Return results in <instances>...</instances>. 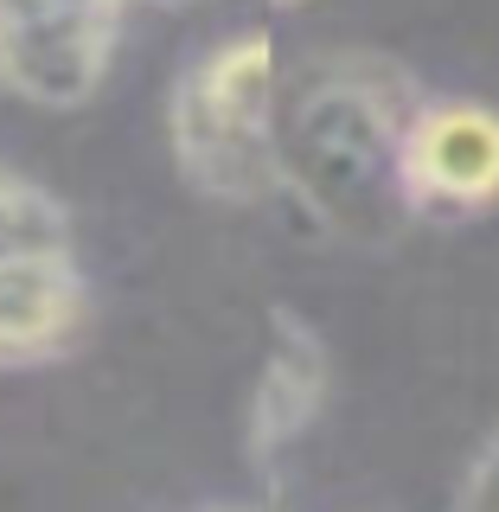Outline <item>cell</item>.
Wrapping results in <instances>:
<instances>
[{"instance_id":"cell-2","label":"cell","mask_w":499,"mask_h":512,"mask_svg":"<svg viewBox=\"0 0 499 512\" xmlns=\"http://www.w3.org/2000/svg\"><path fill=\"white\" fill-rule=\"evenodd\" d=\"M167 141L180 180L218 205H263L282 186L276 154V45L269 32H231L218 39L167 103Z\"/></svg>"},{"instance_id":"cell-9","label":"cell","mask_w":499,"mask_h":512,"mask_svg":"<svg viewBox=\"0 0 499 512\" xmlns=\"http://www.w3.org/2000/svg\"><path fill=\"white\" fill-rule=\"evenodd\" d=\"M148 7H167L173 13V7H192V0H148Z\"/></svg>"},{"instance_id":"cell-8","label":"cell","mask_w":499,"mask_h":512,"mask_svg":"<svg viewBox=\"0 0 499 512\" xmlns=\"http://www.w3.org/2000/svg\"><path fill=\"white\" fill-rule=\"evenodd\" d=\"M461 506L468 512H499V429H493V442L474 455V474L461 480Z\"/></svg>"},{"instance_id":"cell-3","label":"cell","mask_w":499,"mask_h":512,"mask_svg":"<svg viewBox=\"0 0 499 512\" xmlns=\"http://www.w3.org/2000/svg\"><path fill=\"white\" fill-rule=\"evenodd\" d=\"M128 0H0V90L84 109L109 77Z\"/></svg>"},{"instance_id":"cell-7","label":"cell","mask_w":499,"mask_h":512,"mask_svg":"<svg viewBox=\"0 0 499 512\" xmlns=\"http://www.w3.org/2000/svg\"><path fill=\"white\" fill-rule=\"evenodd\" d=\"M39 250H71V218H64L58 192L0 167V263L39 256Z\"/></svg>"},{"instance_id":"cell-10","label":"cell","mask_w":499,"mask_h":512,"mask_svg":"<svg viewBox=\"0 0 499 512\" xmlns=\"http://www.w3.org/2000/svg\"><path fill=\"white\" fill-rule=\"evenodd\" d=\"M276 7H301V0H276Z\"/></svg>"},{"instance_id":"cell-1","label":"cell","mask_w":499,"mask_h":512,"mask_svg":"<svg viewBox=\"0 0 499 512\" xmlns=\"http://www.w3.org/2000/svg\"><path fill=\"white\" fill-rule=\"evenodd\" d=\"M423 90L378 52H327L276 96L282 186L327 231L352 244H391L416 224L404 199V128Z\"/></svg>"},{"instance_id":"cell-5","label":"cell","mask_w":499,"mask_h":512,"mask_svg":"<svg viewBox=\"0 0 499 512\" xmlns=\"http://www.w3.org/2000/svg\"><path fill=\"white\" fill-rule=\"evenodd\" d=\"M320 404H327V346L295 308H276L269 359L250 384V429H244L256 468H282V455L314 429Z\"/></svg>"},{"instance_id":"cell-4","label":"cell","mask_w":499,"mask_h":512,"mask_svg":"<svg viewBox=\"0 0 499 512\" xmlns=\"http://www.w3.org/2000/svg\"><path fill=\"white\" fill-rule=\"evenodd\" d=\"M404 199L416 218H480L499 205V109L474 96H423L404 128Z\"/></svg>"},{"instance_id":"cell-6","label":"cell","mask_w":499,"mask_h":512,"mask_svg":"<svg viewBox=\"0 0 499 512\" xmlns=\"http://www.w3.org/2000/svg\"><path fill=\"white\" fill-rule=\"evenodd\" d=\"M90 327V282L77 250H39L0 263V365L58 359Z\"/></svg>"}]
</instances>
